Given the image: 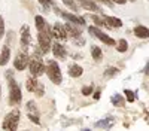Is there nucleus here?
<instances>
[{
  "label": "nucleus",
  "instance_id": "obj_36",
  "mask_svg": "<svg viewBox=\"0 0 149 131\" xmlns=\"http://www.w3.org/2000/svg\"><path fill=\"white\" fill-rule=\"evenodd\" d=\"M94 98H95V100L100 98V89H97V91H95V94H94Z\"/></svg>",
  "mask_w": 149,
  "mask_h": 131
},
{
  "label": "nucleus",
  "instance_id": "obj_37",
  "mask_svg": "<svg viewBox=\"0 0 149 131\" xmlns=\"http://www.w3.org/2000/svg\"><path fill=\"white\" fill-rule=\"evenodd\" d=\"M0 98H2V87H0Z\"/></svg>",
  "mask_w": 149,
  "mask_h": 131
},
{
  "label": "nucleus",
  "instance_id": "obj_28",
  "mask_svg": "<svg viewBox=\"0 0 149 131\" xmlns=\"http://www.w3.org/2000/svg\"><path fill=\"white\" fill-rule=\"evenodd\" d=\"M124 94H125V97H127V101L133 103L136 100V95H134V92L131 89H125V91H124Z\"/></svg>",
  "mask_w": 149,
  "mask_h": 131
},
{
  "label": "nucleus",
  "instance_id": "obj_20",
  "mask_svg": "<svg viewBox=\"0 0 149 131\" xmlns=\"http://www.w3.org/2000/svg\"><path fill=\"white\" fill-rule=\"evenodd\" d=\"M113 125V119L112 118H104V119H100V121L95 122V128H112Z\"/></svg>",
  "mask_w": 149,
  "mask_h": 131
},
{
  "label": "nucleus",
  "instance_id": "obj_18",
  "mask_svg": "<svg viewBox=\"0 0 149 131\" xmlns=\"http://www.w3.org/2000/svg\"><path fill=\"white\" fill-rule=\"evenodd\" d=\"M82 73H84V69L79 64H70L69 66V75H70V78H79V76H82Z\"/></svg>",
  "mask_w": 149,
  "mask_h": 131
},
{
  "label": "nucleus",
  "instance_id": "obj_10",
  "mask_svg": "<svg viewBox=\"0 0 149 131\" xmlns=\"http://www.w3.org/2000/svg\"><path fill=\"white\" fill-rule=\"evenodd\" d=\"M51 33H52V36H54L57 40H61V42L66 40V39L69 37V36H67V31H66V28H64V26H63V24H60V22H57L55 26L52 27V31H51Z\"/></svg>",
  "mask_w": 149,
  "mask_h": 131
},
{
  "label": "nucleus",
  "instance_id": "obj_15",
  "mask_svg": "<svg viewBox=\"0 0 149 131\" xmlns=\"http://www.w3.org/2000/svg\"><path fill=\"white\" fill-rule=\"evenodd\" d=\"M103 19H104V22H106V26H109V27H112V28H119V27H122V21H121L119 18H116V17H107V15H104Z\"/></svg>",
  "mask_w": 149,
  "mask_h": 131
},
{
  "label": "nucleus",
  "instance_id": "obj_32",
  "mask_svg": "<svg viewBox=\"0 0 149 131\" xmlns=\"http://www.w3.org/2000/svg\"><path fill=\"white\" fill-rule=\"evenodd\" d=\"M39 3L43 5L45 8H48V6H51V5L54 3V0H39Z\"/></svg>",
  "mask_w": 149,
  "mask_h": 131
},
{
  "label": "nucleus",
  "instance_id": "obj_29",
  "mask_svg": "<svg viewBox=\"0 0 149 131\" xmlns=\"http://www.w3.org/2000/svg\"><path fill=\"white\" fill-rule=\"evenodd\" d=\"M34 92H36V95H37V97H43V94H45V89H43V85H42L40 82L37 83V87H36Z\"/></svg>",
  "mask_w": 149,
  "mask_h": 131
},
{
  "label": "nucleus",
  "instance_id": "obj_27",
  "mask_svg": "<svg viewBox=\"0 0 149 131\" xmlns=\"http://www.w3.org/2000/svg\"><path fill=\"white\" fill-rule=\"evenodd\" d=\"M91 18H93V21H94V24H95L97 27L106 26V22H104V19H103V18H100V17H95V15H93Z\"/></svg>",
  "mask_w": 149,
  "mask_h": 131
},
{
  "label": "nucleus",
  "instance_id": "obj_26",
  "mask_svg": "<svg viewBox=\"0 0 149 131\" xmlns=\"http://www.w3.org/2000/svg\"><path fill=\"white\" fill-rule=\"evenodd\" d=\"M63 3L67 6V8H70L72 10H79V8H78V5L73 2V0H63Z\"/></svg>",
  "mask_w": 149,
  "mask_h": 131
},
{
  "label": "nucleus",
  "instance_id": "obj_4",
  "mask_svg": "<svg viewBox=\"0 0 149 131\" xmlns=\"http://www.w3.org/2000/svg\"><path fill=\"white\" fill-rule=\"evenodd\" d=\"M29 69H30L31 76H34V78H39L40 75L45 73V64H43V61H42V58L37 55V54H34V55L30 58Z\"/></svg>",
  "mask_w": 149,
  "mask_h": 131
},
{
  "label": "nucleus",
  "instance_id": "obj_22",
  "mask_svg": "<svg viewBox=\"0 0 149 131\" xmlns=\"http://www.w3.org/2000/svg\"><path fill=\"white\" fill-rule=\"evenodd\" d=\"M91 55H93V58L95 60V61H102V58H103V52H102V49L98 46H93L91 48Z\"/></svg>",
  "mask_w": 149,
  "mask_h": 131
},
{
  "label": "nucleus",
  "instance_id": "obj_17",
  "mask_svg": "<svg viewBox=\"0 0 149 131\" xmlns=\"http://www.w3.org/2000/svg\"><path fill=\"white\" fill-rule=\"evenodd\" d=\"M64 28L67 31V36H70L72 39H76V37H79V36H81V30L74 27V24H70L69 22V24H66V26H64Z\"/></svg>",
  "mask_w": 149,
  "mask_h": 131
},
{
  "label": "nucleus",
  "instance_id": "obj_38",
  "mask_svg": "<svg viewBox=\"0 0 149 131\" xmlns=\"http://www.w3.org/2000/svg\"><path fill=\"white\" fill-rule=\"evenodd\" d=\"M131 2H134V0H131Z\"/></svg>",
  "mask_w": 149,
  "mask_h": 131
},
{
  "label": "nucleus",
  "instance_id": "obj_1",
  "mask_svg": "<svg viewBox=\"0 0 149 131\" xmlns=\"http://www.w3.org/2000/svg\"><path fill=\"white\" fill-rule=\"evenodd\" d=\"M51 30H49V26L48 24H45V27L39 31V34H37V43H39V49L42 51V54H46L49 49H51Z\"/></svg>",
  "mask_w": 149,
  "mask_h": 131
},
{
  "label": "nucleus",
  "instance_id": "obj_34",
  "mask_svg": "<svg viewBox=\"0 0 149 131\" xmlns=\"http://www.w3.org/2000/svg\"><path fill=\"white\" fill-rule=\"evenodd\" d=\"M95 2H100V3H106V5H112V0H95Z\"/></svg>",
  "mask_w": 149,
  "mask_h": 131
},
{
  "label": "nucleus",
  "instance_id": "obj_24",
  "mask_svg": "<svg viewBox=\"0 0 149 131\" xmlns=\"http://www.w3.org/2000/svg\"><path fill=\"white\" fill-rule=\"evenodd\" d=\"M128 49V42L125 39H119V42L116 43V51L118 52H125Z\"/></svg>",
  "mask_w": 149,
  "mask_h": 131
},
{
  "label": "nucleus",
  "instance_id": "obj_21",
  "mask_svg": "<svg viewBox=\"0 0 149 131\" xmlns=\"http://www.w3.org/2000/svg\"><path fill=\"white\" fill-rule=\"evenodd\" d=\"M37 83H39V80H37L34 76L27 78V80H26V88H27V91L34 92V89H36V87H37Z\"/></svg>",
  "mask_w": 149,
  "mask_h": 131
},
{
  "label": "nucleus",
  "instance_id": "obj_2",
  "mask_svg": "<svg viewBox=\"0 0 149 131\" xmlns=\"http://www.w3.org/2000/svg\"><path fill=\"white\" fill-rule=\"evenodd\" d=\"M8 87H9V104L10 106H18L22 100V94L21 88L18 85V82L14 78L8 79Z\"/></svg>",
  "mask_w": 149,
  "mask_h": 131
},
{
  "label": "nucleus",
  "instance_id": "obj_7",
  "mask_svg": "<svg viewBox=\"0 0 149 131\" xmlns=\"http://www.w3.org/2000/svg\"><path fill=\"white\" fill-rule=\"evenodd\" d=\"M31 43V34H30V27L27 24H24L19 30V45H21V49L22 51H27L30 48Z\"/></svg>",
  "mask_w": 149,
  "mask_h": 131
},
{
  "label": "nucleus",
  "instance_id": "obj_25",
  "mask_svg": "<svg viewBox=\"0 0 149 131\" xmlns=\"http://www.w3.org/2000/svg\"><path fill=\"white\" fill-rule=\"evenodd\" d=\"M119 73V69H116V67H109V69H106V71L103 73V76L104 78H113V76H116Z\"/></svg>",
  "mask_w": 149,
  "mask_h": 131
},
{
  "label": "nucleus",
  "instance_id": "obj_8",
  "mask_svg": "<svg viewBox=\"0 0 149 131\" xmlns=\"http://www.w3.org/2000/svg\"><path fill=\"white\" fill-rule=\"evenodd\" d=\"M26 115L27 118L30 119V121L36 125H39L40 124V119H39V112H37V107H36V103L33 100L27 101L26 104Z\"/></svg>",
  "mask_w": 149,
  "mask_h": 131
},
{
  "label": "nucleus",
  "instance_id": "obj_12",
  "mask_svg": "<svg viewBox=\"0 0 149 131\" xmlns=\"http://www.w3.org/2000/svg\"><path fill=\"white\" fill-rule=\"evenodd\" d=\"M60 15L63 17L67 22H70V24H74V26H85V19H84V17L72 15V14H69V12H61Z\"/></svg>",
  "mask_w": 149,
  "mask_h": 131
},
{
  "label": "nucleus",
  "instance_id": "obj_35",
  "mask_svg": "<svg viewBox=\"0 0 149 131\" xmlns=\"http://www.w3.org/2000/svg\"><path fill=\"white\" fill-rule=\"evenodd\" d=\"M112 2H115V3H118V5H125L127 0H112Z\"/></svg>",
  "mask_w": 149,
  "mask_h": 131
},
{
  "label": "nucleus",
  "instance_id": "obj_13",
  "mask_svg": "<svg viewBox=\"0 0 149 131\" xmlns=\"http://www.w3.org/2000/svg\"><path fill=\"white\" fill-rule=\"evenodd\" d=\"M79 3L84 6V9L90 10V12H102L100 6L95 3V0H79Z\"/></svg>",
  "mask_w": 149,
  "mask_h": 131
},
{
  "label": "nucleus",
  "instance_id": "obj_5",
  "mask_svg": "<svg viewBox=\"0 0 149 131\" xmlns=\"http://www.w3.org/2000/svg\"><path fill=\"white\" fill-rule=\"evenodd\" d=\"M19 116H21V113H19V110H17V109H14L12 112H9L6 116H5V121H3V124H2V128L3 130H17L18 128V124H19Z\"/></svg>",
  "mask_w": 149,
  "mask_h": 131
},
{
  "label": "nucleus",
  "instance_id": "obj_3",
  "mask_svg": "<svg viewBox=\"0 0 149 131\" xmlns=\"http://www.w3.org/2000/svg\"><path fill=\"white\" fill-rule=\"evenodd\" d=\"M45 70H46V75H48L49 80L52 83L60 85L63 82V75H61V70H60V66L57 64V61H54V60L48 61V66L45 67Z\"/></svg>",
  "mask_w": 149,
  "mask_h": 131
},
{
  "label": "nucleus",
  "instance_id": "obj_31",
  "mask_svg": "<svg viewBox=\"0 0 149 131\" xmlns=\"http://www.w3.org/2000/svg\"><path fill=\"white\" fill-rule=\"evenodd\" d=\"M5 36V21H3V18L0 17V39H2Z\"/></svg>",
  "mask_w": 149,
  "mask_h": 131
},
{
  "label": "nucleus",
  "instance_id": "obj_30",
  "mask_svg": "<svg viewBox=\"0 0 149 131\" xmlns=\"http://www.w3.org/2000/svg\"><path fill=\"white\" fill-rule=\"evenodd\" d=\"M93 91H94V87L93 85H88V87H84L82 88V94L85 95V97H86V95H91Z\"/></svg>",
  "mask_w": 149,
  "mask_h": 131
},
{
  "label": "nucleus",
  "instance_id": "obj_6",
  "mask_svg": "<svg viewBox=\"0 0 149 131\" xmlns=\"http://www.w3.org/2000/svg\"><path fill=\"white\" fill-rule=\"evenodd\" d=\"M88 33H90L91 36H94V37H97L98 40H102L104 45H109V46H115V45H116V42L112 39L110 36H107L106 33H103L97 26H91V27H88Z\"/></svg>",
  "mask_w": 149,
  "mask_h": 131
},
{
  "label": "nucleus",
  "instance_id": "obj_11",
  "mask_svg": "<svg viewBox=\"0 0 149 131\" xmlns=\"http://www.w3.org/2000/svg\"><path fill=\"white\" fill-rule=\"evenodd\" d=\"M51 48H52V54H54V57H55V58L66 60V57H67L66 46H64V45H61V43H60V40H58V42H55V43H52V45H51Z\"/></svg>",
  "mask_w": 149,
  "mask_h": 131
},
{
  "label": "nucleus",
  "instance_id": "obj_19",
  "mask_svg": "<svg viewBox=\"0 0 149 131\" xmlns=\"http://www.w3.org/2000/svg\"><path fill=\"white\" fill-rule=\"evenodd\" d=\"M110 103H112V106H115V107H124L125 106V100H124V97L121 94H113L112 95Z\"/></svg>",
  "mask_w": 149,
  "mask_h": 131
},
{
  "label": "nucleus",
  "instance_id": "obj_14",
  "mask_svg": "<svg viewBox=\"0 0 149 131\" xmlns=\"http://www.w3.org/2000/svg\"><path fill=\"white\" fill-rule=\"evenodd\" d=\"M133 33H134L136 37H139V39H149V28L145 27V26H137V27H134Z\"/></svg>",
  "mask_w": 149,
  "mask_h": 131
},
{
  "label": "nucleus",
  "instance_id": "obj_9",
  "mask_svg": "<svg viewBox=\"0 0 149 131\" xmlns=\"http://www.w3.org/2000/svg\"><path fill=\"white\" fill-rule=\"evenodd\" d=\"M29 61H30V57H29L27 51H22L14 60V67L17 70H26V67H29Z\"/></svg>",
  "mask_w": 149,
  "mask_h": 131
},
{
  "label": "nucleus",
  "instance_id": "obj_23",
  "mask_svg": "<svg viewBox=\"0 0 149 131\" xmlns=\"http://www.w3.org/2000/svg\"><path fill=\"white\" fill-rule=\"evenodd\" d=\"M34 24H36V28H37V31H40V30L45 27L46 21H45V18H43L42 15H36V17H34Z\"/></svg>",
  "mask_w": 149,
  "mask_h": 131
},
{
  "label": "nucleus",
  "instance_id": "obj_16",
  "mask_svg": "<svg viewBox=\"0 0 149 131\" xmlns=\"http://www.w3.org/2000/svg\"><path fill=\"white\" fill-rule=\"evenodd\" d=\"M9 58H10V49H9V45H5L2 52H0V66H6L9 63Z\"/></svg>",
  "mask_w": 149,
  "mask_h": 131
},
{
  "label": "nucleus",
  "instance_id": "obj_33",
  "mask_svg": "<svg viewBox=\"0 0 149 131\" xmlns=\"http://www.w3.org/2000/svg\"><path fill=\"white\" fill-rule=\"evenodd\" d=\"M143 73H145L146 76H149V63L145 66V69H143Z\"/></svg>",
  "mask_w": 149,
  "mask_h": 131
}]
</instances>
